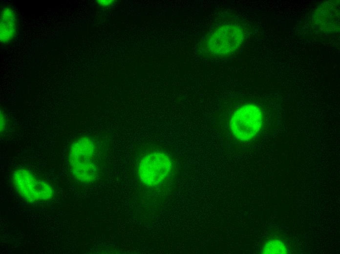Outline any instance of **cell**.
<instances>
[{
  "mask_svg": "<svg viewBox=\"0 0 340 254\" xmlns=\"http://www.w3.org/2000/svg\"><path fill=\"white\" fill-rule=\"evenodd\" d=\"M96 1L100 6L103 7H107L112 6L116 1L112 0H98Z\"/></svg>",
  "mask_w": 340,
  "mask_h": 254,
  "instance_id": "cell-9",
  "label": "cell"
},
{
  "mask_svg": "<svg viewBox=\"0 0 340 254\" xmlns=\"http://www.w3.org/2000/svg\"><path fill=\"white\" fill-rule=\"evenodd\" d=\"M6 127V117L3 113L0 112V132L3 131Z\"/></svg>",
  "mask_w": 340,
  "mask_h": 254,
  "instance_id": "cell-10",
  "label": "cell"
},
{
  "mask_svg": "<svg viewBox=\"0 0 340 254\" xmlns=\"http://www.w3.org/2000/svg\"><path fill=\"white\" fill-rule=\"evenodd\" d=\"M262 124V114L257 106L248 104L237 109L230 122L234 137L242 141L253 138L259 131Z\"/></svg>",
  "mask_w": 340,
  "mask_h": 254,
  "instance_id": "cell-4",
  "label": "cell"
},
{
  "mask_svg": "<svg viewBox=\"0 0 340 254\" xmlns=\"http://www.w3.org/2000/svg\"><path fill=\"white\" fill-rule=\"evenodd\" d=\"M288 253V251L284 244L278 240L274 239L267 241L262 251V253L265 254H285Z\"/></svg>",
  "mask_w": 340,
  "mask_h": 254,
  "instance_id": "cell-8",
  "label": "cell"
},
{
  "mask_svg": "<svg viewBox=\"0 0 340 254\" xmlns=\"http://www.w3.org/2000/svg\"><path fill=\"white\" fill-rule=\"evenodd\" d=\"M68 159L71 171L78 181L89 183L97 179L96 148L92 138L83 136L75 140L70 147Z\"/></svg>",
  "mask_w": 340,
  "mask_h": 254,
  "instance_id": "cell-1",
  "label": "cell"
},
{
  "mask_svg": "<svg viewBox=\"0 0 340 254\" xmlns=\"http://www.w3.org/2000/svg\"><path fill=\"white\" fill-rule=\"evenodd\" d=\"M12 179L17 193L29 203L48 201L53 196L52 187L47 182L37 178L27 169L20 168L15 169Z\"/></svg>",
  "mask_w": 340,
  "mask_h": 254,
  "instance_id": "cell-2",
  "label": "cell"
},
{
  "mask_svg": "<svg viewBox=\"0 0 340 254\" xmlns=\"http://www.w3.org/2000/svg\"><path fill=\"white\" fill-rule=\"evenodd\" d=\"M172 163L166 154L154 152L141 160L138 169V176L144 185L153 187L163 181L170 173Z\"/></svg>",
  "mask_w": 340,
  "mask_h": 254,
  "instance_id": "cell-5",
  "label": "cell"
},
{
  "mask_svg": "<svg viewBox=\"0 0 340 254\" xmlns=\"http://www.w3.org/2000/svg\"><path fill=\"white\" fill-rule=\"evenodd\" d=\"M244 40L242 29L234 24L222 26L214 31L207 39L205 50L213 56L230 55L237 50Z\"/></svg>",
  "mask_w": 340,
  "mask_h": 254,
  "instance_id": "cell-3",
  "label": "cell"
},
{
  "mask_svg": "<svg viewBox=\"0 0 340 254\" xmlns=\"http://www.w3.org/2000/svg\"><path fill=\"white\" fill-rule=\"evenodd\" d=\"M0 20V42L5 44L12 41L17 35V16L13 8L9 6L3 7Z\"/></svg>",
  "mask_w": 340,
  "mask_h": 254,
  "instance_id": "cell-7",
  "label": "cell"
},
{
  "mask_svg": "<svg viewBox=\"0 0 340 254\" xmlns=\"http://www.w3.org/2000/svg\"><path fill=\"white\" fill-rule=\"evenodd\" d=\"M339 3L326 1L319 5L313 14L314 21L320 29L327 32L339 29Z\"/></svg>",
  "mask_w": 340,
  "mask_h": 254,
  "instance_id": "cell-6",
  "label": "cell"
}]
</instances>
